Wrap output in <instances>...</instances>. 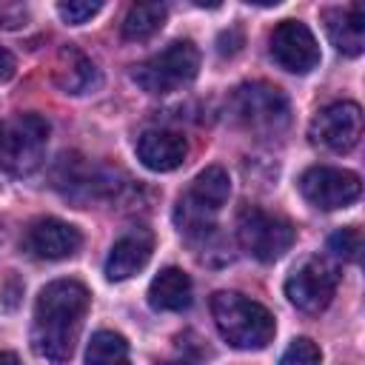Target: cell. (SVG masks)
Here are the masks:
<instances>
[{
    "label": "cell",
    "mask_w": 365,
    "mask_h": 365,
    "mask_svg": "<svg viewBox=\"0 0 365 365\" xmlns=\"http://www.w3.org/2000/svg\"><path fill=\"white\" fill-rule=\"evenodd\" d=\"M211 317L222 339L240 351L265 348L277 331L274 314L257 299H248L237 291H217L211 297Z\"/></svg>",
    "instance_id": "2"
},
{
    "label": "cell",
    "mask_w": 365,
    "mask_h": 365,
    "mask_svg": "<svg viewBox=\"0 0 365 365\" xmlns=\"http://www.w3.org/2000/svg\"><path fill=\"white\" fill-rule=\"evenodd\" d=\"M165 14H168V9L163 3H134L123 20V37L134 40V43L154 37L163 29Z\"/></svg>",
    "instance_id": "18"
},
{
    "label": "cell",
    "mask_w": 365,
    "mask_h": 365,
    "mask_svg": "<svg viewBox=\"0 0 365 365\" xmlns=\"http://www.w3.org/2000/svg\"><path fill=\"white\" fill-rule=\"evenodd\" d=\"M86 365H131L125 336L114 331H97L88 342Z\"/></svg>",
    "instance_id": "19"
},
{
    "label": "cell",
    "mask_w": 365,
    "mask_h": 365,
    "mask_svg": "<svg viewBox=\"0 0 365 365\" xmlns=\"http://www.w3.org/2000/svg\"><path fill=\"white\" fill-rule=\"evenodd\" d=\"M228 111L234 114V120L242 128H248L254 134H265V137L279 134L288 125V117H291L288 97L277 86L262 83V80L237 86L231 91Z\"/></svg>",
    "instance_id": "6"
},
{
    "label": "cell",
    "mask_w": 365,
    "mask_h": 365,
    "mask_svg": "<svg viewBox=\"0 0 365 365\" xmlns=\"http://www.w3.org/2000/svg\"><path fill=\"white\" fill-rule=\"evenodd\" d=\"M54 83L66 91V94H88L91 88L100 86V71L91 63V57L86 51H80L77 46H63L54 57Z\"/></svg>",
    "instance_id": "16"
},
{
    "label": "cell",
    "mask_w": 365,
    "mask_h": 365,
    "mask_svg": "<svg viewBox=\"0 0 365 365\" xmlns=\"http://www.w3.org/2000/svg\"><path fill=\"white\" fill-rule=\"evenodd\" d=\"M228 194H231V180L225 168L208 165L194 177L188 191L177 200V208H174L177 228L188 237H205L214 228V217L225 205Z\"/></svg>",
    "instance_id": "4"
},
{
    "label": "cell",
    "mask_w": 365,
    "mask_h": 365,
    "mask_svg": "<svg viewBox=\"0 0 365 365\" xmlns=\"http://www.w3.org/2000/svg\"><path fill=\"white\" fill-rule=\"evenodd\" d=\"M163 365H191V362H185V359H171V362H163Z\"/></svg>",
    "instance_id": "25"
},
{
    "label": "cell",
    "mask_w": 365,
    "mask_h": 365,
    "mask_svg": "<svg viewBox=\"0 0 365 365\" xmlns=\"http://www.w3.org/2000/svg\"><path fill=\"white\" fill-rule=\"evenodd\" d=\"M48 120L43 114L26 111L11 114L0 123V165L14 177H29L43 165L48 145Z\"/></svg>",
    "instance_id": "3"
},
{
    "label": "cell",
    "mask_w": 365,
    "mask_h": 365,
    "mask_svg": "<svg viewBox=\"0 0 365 365\" xmlns=\"http://www.w3.org/2000/svg\"><path fill=\"white\" fill-rule=\"evenodd\" d=\"M191 297H194L191 277L177 265L163 268L148 285V305L154 311H185L191 305Z\"/></svg>",
    "instance_id": "17"
},
{
    "label": "cell",
    "mask_w": 365,
    "mask_h": 365,
    "mask_svg": "<svg viewBox=\"0 0 365 365\" xmlns=\"http://www.w3.org/2000/svg\"><path fill=\"white\" fill-rule=\"evenodd\" d=\"M91 294L77 279H54L48 282L34 302L31 322V348L34 354L66 362L74 354V342L80 336Z\"/></svg>",
    "instance_id": "1"
},
{
    "label": "cell",
    "mask_w": 365,
    "mask_h": 365,
    "mask_svg": "<svg viewBox=\"0 0 365 365\" xmlns=\"http://www.w3.org/2000/svg\"><path fill=\"white\" fill-rule=\"evenodd\" d=\"M268 51L274 63L291 74H308L319 63V46L311 29L299 20H282L268 37Z\"/></svg>",
    "instance_id": "11"
},
{
    "label": "cell",
    "mask_w": 365,
    "mask_h": 365,
    "mask_svg": "<svg viewBox=\"0 0 365 365\" xmlns=\"http://www.w3.org/2000/svg\"><path fill=\"white\" fill-rule=\"evenodd\" d=\"M336 282H339L336 268L322 257H311L285 279V297L294 308L305 314H319L322 308L331 305L336 294Z\"/></svg>",
    "instance_id": "8"
},
{
    "label": "cell",
    "mask_w": 365,
    "mask_h": 365,
    "mask_svg": "<svg viewBox=\"0 0 365 365\" xmlns=\"http://www.w3.org/2000/svg\"><path fill=\"white\" fill-rule=\"evenodd\" d=\"M237 240L254 259L274 262L294 245L297 228L282 214H271L259 205H245L237 217Z\"/></svg>",
    "instance_id": "7"
},
{
    "label": "cell",
    "mask_w": 365,
    "mask_h": 365,
    "mask_svg": "<svg viewBox=\"0 0 365 365\" xmlns=\"http://www.w3.org/2000/svg\"><path fill=\"white\" fill-rule=\"evenodd\" d=\"M83 245L80 228L57 217H40L26 228V251L37 259H66Z\"/></svg>",
    "instance_id": "12"
},
{
    "label": "cell",
    "mask_w": 365,
    "mask_h": 365,
    "mask_svg": "<svg viewBox=\"0 0 365 365\" xmlns=\"http://www.w3.org/2000/svg\"><path fill=\"white\" fill-rule=\"evenodd\" d=\"M319 362H322V354L308 336H297L279 359V365H319Z\"/></svg>",
    "instance_id": "21"
},
{
    "label": "cell",
    "mask_w": 365,
    "mask_h": 365,
    "mask_svg": "<svg viewBox=\"0 0 365 365\" xmlns=\"http://www.w3.org/2000/svg\"><path fill=\"white\" fill-rule=\"evenodd\" d=\"M200 71V51L191 40H174L163 51L134 66L131 77L145 94H171L185 88Z\"/></svg>",
    "instance_id": "5"
},
{
    "label": "cell",
    "mask_w": 365,
    "mask_h": 365,
    "mask_svg": "<svg viewBox=\"0 0 365 365\" xmlns=\"http://www.w3.org/2000/svg\"><path fill=\"white\" fill-rule=\"evenodd\" d=\"M11 74H14V57L0 46V83H3V80H9Z\"/></svg>",
    "instance_id": "23"
},
{
    "label": "cell",
    "mask_w": 365,
    "mask_h": 365,
    "mask_svg": "<svg viewBox=\"0 0 365 365\" xmlns=\"http://www.w3.org/2000/svg\"><path fill=\"white\" fill-rule=\"evenodd\" d=\"M100 9H103V3L68 0V3H60V6H57V14H60L66 23H71V26H83V23H88Z\"/></svg>",
    "instance_id": "22"
},
{
    "label": "cell",
    "mask_w": 365,
    "mask_h": 365,
    "mask_svg": "<svg viewBox=\"0 0 365 365\" xmlns=\"http://www.w3.org/2000/svg\"><path fill=\"white\" fill-rule=\"evenodd\" d=\"M151 251H154V234L148 228H131L111 245L106 259V277L111 282L134 277L137 271L145 268V262L151 259Z\"/></svg>",
    "instance_id": "13"
},
{
    "label": "cell",
    "mask_w": 365,
    "mask_h": 365,
    "mask_svg": "<svg viewBox=\"0 0 365 365\" xmlns=\"http://www.w3.org/2000/svg\"><path fill=\"white\" fill-rule=\"evenodd\" d=\"M0 365H20V359L11 351H0Z\"/></svg>",
    "instance_id": "24"
},
{
    "label": "cell",
    "mask_w": 365,
    "mask_h": 365,
    "mask_svg": "<svg viewBox=\"0 0 365 365\" xmlns=\"http://www.w3.org/2000/svg\"><path fill=\"white\" fill-rule=\"evenodd\" d=\"M311 140L334 154H348L362 137V108L351 100L331 103L317 111L308 128Z\"/></svg>",
    "instance_id": "9"
},
{
    "label": "cell",
    "mask_w": 365,
    "mask_h": 365,
    "mask_svg": "<svg viewBox=\"0 0 365 365\" xmlns=\"http://www.w3.org/2000/svg\"><path fill=\"white\" fill-rule=\"evenodd\" d=\"M325 31L336 51L348 57H359L365 48V9L359 3L351 6H331L322 11Z\"/></svg>",
    "instance_id": "15"
},
{
    "label": "cell",
    "mask_w": 365,
    "mask_h": 365,
    "mask_svg": "<svg viewBox=\"0 0 365 365\" xmlns=\"http://www.w3.org/2000/svg\"><path fill=\"white\" fill-rule=\"evenodd\" d=\"M328 248L342 262H356L359 251H362V231L356 225H345V228H339V231H334L328 237Z\"/></svg>",
    "instance_id": "20"
},
{
    "label": "cell",
    "mask_w": 365,
    "mask_h": 365,
    "mask_svg": "<svg viewBox=\"0 0 365 365\" xmlns=\"http://www.w3.org/2000/svg\"><path fill=\"white\" fill-rule=\"evenodd\" d=\"M362 191V182L354 171L348 168H334V165H314L299 177V194L322 211L345 208L351 205Z\"/></svg>",
    "instance_id": "10"
},
{
    "label": "cell",
    "mask_w": 365,
    "mask_h": 365,
    "mask_svg": "<svg viewBox=\"0 0 365 365\" xmlns=\"http://www.w3.org/2000/svg\"><path fill=\"white\" fill-rule=\"evenodd\" d=\"M188 154V143L182 134L168 128H145L137 137V157L151 171H174L182 165Z\"/></svg>",
    "instance_id": "14"
}]
</instances>
